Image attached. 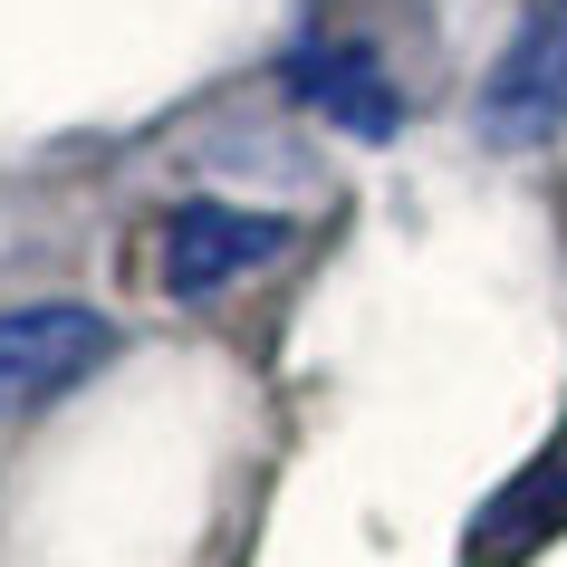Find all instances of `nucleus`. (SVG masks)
Returning <instances> with one entry per match:
<instances>
[{
	"label": "nucleus",
	"mask_w": 567,
	"mask_h": 567,
	"mask_svg": "<svg viewBox=\"0 0 567 567\" xmlns=\"http://www.w3.org/2000/svg\"><path fill=\"white\" fill-rule=\"evenodd\" d=\"M289 96L318 106L328 125H347L357 145H385L394 125H404V96H394L385 59L357 49V39H308V49H289Z\"/></svg>",
	"instance_id": "nucleus-4"
},
{
	"label": "nucleus",
	"mask_w": 567,
	"mask_h": 567,
	"mask_svg": "<svg viewBox=\"0 0 567 567\" xmlns=\"http://www.w3.org/2000/svg\"><path fill=\"white\" fill-rule=\"evenodd\" d=\"M116 347V328L78 299H39V308H0V414H30L49 394H68L78 375H96Z\"/></svg>",
	"instance_id": "nucleus-2"
},
{
	"label": "nucleus",
	"mask_w": 567,
	"mask_h": 567,
	"mask_svg": "<svg viewBox=\"0 0 567 567\" xmlns=\"http://www.w3.org/2000/svg\"><path fill=\"white\" fill-rule=\"evenodd\" d=\"M289 250V221L279 212H250V203H183L164 221V299H212V289H231L250 279L260 260Z\"/></svg>",
	"instance_id": "nucleus-3"
},
{
	"label": "nucleus",
	"mask_w": 567,
	"mask_h": 567,
	"mask_svg": "<svg viewBox=\"0 0 567 567\" xmlns=\"http://www.w3.org/2000/svg\"><path fill=\"white\" fill-rule=\"evenodd\" d=\"M558 529H567V433H558V443H548L529 472H519L501 501L472 519V548H462V567H519L538 538H558Z\"/></svg>",
	"instance_id": "nucleus-5"
},
{
	"label": "nucleus",
	"mask_w": 567,
	"mask_h": 567,
	"mask_svg": "<svg viewBox=\"0 0 567 567\" xmlns=\"http://www.w3.org/2000/svg\"><path fill=\"white\" fill-rule=\"evenodd\" d=\"M472 125L501 154H538L567 135V0H538L501 39V59H491V78L472 96Z\"/></svg>",
	"instance_id": "nucleus-1"
}]
</instances>
